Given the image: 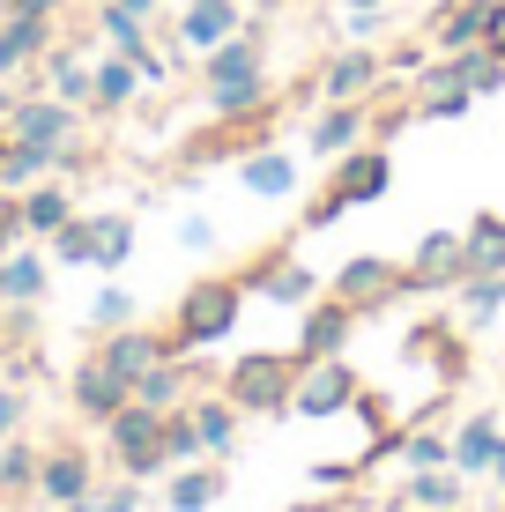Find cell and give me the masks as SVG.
Segmentation results:
<instances>
[{
    "label": "cell",
    "mask_w": 505,
    "mask_h": 512,
    "mask_svg": "<svg viewBox=\"0 0 505 512\" xmlns=\"http://www.w3.org/2000/svg\"><path fill=\"white\" fill-rule=\"evenodd\" d=\"M246 282H238V275H201L194 282V290H186L179 297V312H171V349H179V357H194V349H216L223 342V334H231L238 327V312H246Z\"/></svg>",
    "instance_id": "2"
},
{
    "label": "cell",
    "mask_w": 505,
    "mask_h": 512,
    "mask_svg": "<svg viewBox=\"0 0 505 512\" xmlns=\"http://www.w3.org/2000/svg\"><path fill=\"white\" fill-rule=\"evenodd\" d=\"M23 223H30V238H52L60 223H75V193H67L60 179L23 186Z\"/></svg>",
    "instance_id": "27"
},
{
    "label": "cell",
    "mask_w": 505,
    "mask_h": 512,
    "mask_svg": "<svg viewBox=\"0 0 505 512\" xmlns=\"http://www.w3.org/2000/svg\"><path fill=\"white\" fill-rule=\"evenodd\" d=\"M454 297H461L454 320L461 327H483V320H498V312H505V275H461Z\"/></svg>",
    "instance_id": "31"
},
{
    "label": "cell",
    "mask_w": 505,
    "mask_h": 512,
    "mask_svg": "<svg viewBox=\"0 0 505 512\" xmlns=\"http://www.w3.org/2000/svg\"><path fill=\"white\" fill-rule=\"evenodd\" d=\"M90 327H97V334H112V327H134V297L119 290V282H104V290H97V305H90Z\"/></svg>",
    "instance_id": "39"
},
{
    "label": "cell",
    "mask_w": 505,
    "mask_h": 512,
    "mask_svg": "<svg viewBox=\"0 0 505 512\" xmlns=\"http://www.w3.org/2000/svg\"><path fill=\"white\" fill-rule=\"evenodd\" d=\"M97 30H104V45L127 52V60H134V52H149V23H142V15H127V8H112V0H97Z\"/></svg>",
    "instance_id": "36"
},
{
    "label": "cell",
    "mask_w": 505,
    "mask_h": 512,
    "mask_svg": "<svg viewBox=\"0 0 505 512\" xmlns=\"http://www.w3.org/2000/svg\"><path fill=\"white\" fill-rule=\"evenodd\" d=\"M342 8H350V15H364V8H387V0H342Z\"/></svg>",
    "instance_id": "51"
},
{
    "label": "cell",
    "mask_w": 505,
    "mask_h": 512,
    "mask_svg": "<svg viewBox=\"0 0 505 512\" xmlns=\"http://www.w3.org/2000/svg\"><path fill=\"white\" fill-rule=\"evenodd\" d=\"M305 141H312V156H350L357 141H372V97L364 104H320V119L305 127Z\"/></svg>",
    "instance_id": "17"
},
{
    "label": "cell",
    "mask_w": 505,
    "mask_h": 512,
    "mask_svg": "<svg viewBox=\"0 0 505 512\" xmlns=\"http://www.w3.org/2000/svg\"><path fill=\"white\" fill-rule=\"evenodd\" d=\"M142 90H149L142 67H134L127 52H104V60H97V90H90V112H127Z\"/></svg>",
    "instance_id": "24"
},
{
    "label": "cell",
    "mask_w": 505,
    "mask_h": 512,
    "mask_svg": "<svg viewBox=\"0 0 505 512\" xmlns=\"http://www.w3.org/2000/svg\"><path fill=\"white\" fill-rule=\"evenodd\" d=\"M461 275H505V216L483 208V216L461 231Z\"/></svg>",
    "instance_id": "25"
},
{
    "label": "cell",
    "mask_w": 505,
    "mask_h": 512,
    "mask_svg": "<svg viewBox=\"0 0 505 512\" xmlns=\"http://www.w3.org/2000/svg\"><path fill=\"white\" fill-rule=\"evenodd\" d=\"M461 483H468V475H461L454 461H446V468H409V475H402V498L424 505V512H454V505H461Z\"/></svg>",
    "instance_id": "28"
},
{
    "label": "cell",
    "mask_w": 505,
    "mask_h": 512,
    "mask_svg": "<svg viewBox=\"0 0 505 512\" xmlns=\"http://www.w3.org/2000/svg\"><path fill=\"white\" fill-rule=\"evenodd\" d=\"M483 45H491V52H498V60H505V0H498V8H491V38H483Z\"/></svg>",
    "instance_id": "48"
},
{
    "label": "cell",
    "mask_w": 505,
    "mask_h": 512,
    "mask_svg": "<svg viewBox=\"0 0 505 512\" xmlns=\"http://www.w3.org/2000/svg\"><path fill=\"white\" fill-rule=\"evenodd\" d=\"M52 149H30V141H8V156H0V193H23V186H38L52 179Z\"/></svg>",
    "instance_id": "33"
},
{
    "label": "cell",
    "mask_w": 505,
    "mask_h": 512,
    "mask_svg": "<svg viewBox=\"0 0 505 512\" xmlns=\"http://www.w3.org/2000/svg\"><path fill=\"white\" fill-rule=\"evenodd\" d=\"M402 290H409V275H402V260H387V253H357V260H342V268L327 275V297H342V305H357V312H379Z\"/></svg>",
    "instance_id": "7"
},
{
    "label": "cell",
    "mask_w": 505,
    "mask_h": 512,
    "mask_svg": "<svg viewBox=\"0 0 505 512\" xmlns=\"http://www.w3.org/2000/svg\"><path fill=\"white\" fill-rule=\"evenodd\" d=\"M491 483H498V490H505V446H498V461H491Z\"/></svg>",
    "instance_id": "50"
},
{
    "label": "cell",
    "mask_w": 505,
    "mask_h": 512,
    "mask_svg": "<svg viewBox=\"0 0 505 512\" xmlns=\"http://www.w3.org/2000/svg\"><path fill=\"white\" fill-rule=\"evenodd\" d=\"M357 320H364V312L342 305V297H312V305H305V327H298V357H305V364H312V357H342V349H350V334H357Z\"/></svg>",
    "instance_id": "14"
},
{
    "label": "cell",
    "mask_w": 505,
    "mask_h": 512,
    "mask_svg": "<svg viewBox=\"0 0 505 512\" xmlns=\"http://www.w3.org/2000/svg\"><path fill=\"white\" fill-rule=\"evenodd\" d=\"M0 127H8L15 141H30V149H52V164L75 171L82 164V112L60 97H8V112H0Z\"/></svg>",
    "instance_id": "4"
},
{
    "label": "cell",
    "mask_w": 505,
    "mask_h": 512,
    "mask_svg": "<svg viewBox=\"0 0 505 512\" xmlns=\"http://www.w3.org/2000/svg\"><path fill=\"white\" fill-rule=\"evenodd\" d=\"M134 253V216H97V268H127Z\"/></svg>",
    "instance_id": "38"
},
{
    "label": "cell",
    "mask_w": 505,
    "mask_h": 512,
    "mask_svg": "<svg viewBox=\"0 0 505 512\" xmlns=\"http://www.w3.org/2000/svg\"><path fill=\"white\" fill-rule=\"evenodd\" d=\"M45 297V253H0V305H38Z\"/></svg>",
    "instance_id": "30"
},
{
    "label": "cell",
    "mask_w": 505,
    "mask_h": 512,
    "mask_svg": "<svg viewBox=\"0 0 505 512\" xmlns=\"http://www.w3.org/2000/svg\"><path fill=\"white\" fill-rule=\"evenodd\" d=\"M67 401H75V416H82V423H112V416L134 401V386L119 379L104 357H82L75 372H67Z\"/></svg>",
    "instance_id": "11"
},
{
    "label": "cell",
    "mask_w": 505,
    "mask_h": 512,
    "mask_svg": "<svg viewBox=\"0 0 505 512\" xmlns=\"http://www.w3.org/2000/svg\"><path fill=\"white\" fill-rule=\"evenodd\" d=\"M305 512H350V505H305Z\"/></svg>",
    "instance_id": "52"
},
{
    "label": "cell",
    "mask_w": 505,
    "mask_h": 512,
    "mask_svg": "<svg viewBox=\"0 0 505 512\" xmlns=\"http://www.w3.org/2000/svg\"><path fill=\"white\" fill-rule=\"evenodd\" d=\"M90 490H97L90 446H75V438L45 446V461H38V498H45V505H75V498H90Z\"/></svg>",
    "instance_id": "12"
},
{
    "label": "cell",
    "mask_w": 505,
    "mask_h": 512,
    "mask_svg": "<svg viewBox=\"0 0 505 512\" xmlns=\"http://www.w3.org/2000/svg\"><path fill=\"white\" fill-rule=\"evenodd\" d=\"M8 141H15V134H8V127H0V156H8Z\"/></svg>",
    "instance_id": "53"
},
{
    "label": "cell",
    "mask_w": 505,
    "mask_h": 512,
    "mask_svg": "<svg viewBox=\"0 0 505 512\" xmlns=\"http://www.w3.org/2000/svg\"><path fill=\"white\" fill-rule=\"evenodd\" d=\"M179 245H194V253H208V245H216V223H208V216H186V223H179Z\"/></svg>",
    "instance_id": "45"
},
{
    "label": "cell",
    "mask_w": 505,
    "mask_h": 512,
    "mask_svg": "<svg viewBox=\"0 0 505 512\" xmlns=\"http://www.w3.org/2000/svg\"><path fill=\"white\" fill-rule=\"evenodd\" d=\"M223 490H231L223 461H186V468L164 475V505L171 512H208V505H223Z\"/></svg>",
    "instance_id": "19"
},
{
    "label": "cell",
    "mask_w": 505,
    "mask_h": 512,
    "mask_svg": "<svg viewBox=\"0 0 505 512\" xmlns=\"http://www.w3.org/2000/svg\"><path fill=\"white\" fill-rule=\"evenodd\" d=\"M379 82H387V60H379L372 45H342V52H327L320 60V104H364V97H379Z\"/></svg>",
    "instance_id": "8"
},
{
    "label": "cell",
    "mask_w": 505,
    "mask_h": 512,
    "mask_svg": "<svg viewBox=\"0 0 505 512\" xmlns=\"http://www.w3.org/2000/svg\"><path fill=\"white\" fill-rule=\"evenodd\" d=\"M201 97H208L216 119H253V112H268V104H283L275 82H268V67H260V75H238V82H201Z\"/></svg>",
    "instance_id": "22"
},
{
    "label": "cell",
    "mask_w": 505,
    "mask_h": 512,
    "mask_svg": "<svg viewBox=\"0 0 505 512\" xmlns=\"http://www.w3.org/2000/svg\"><path fill=\"white\" fill-rule=\"evenodd\" d=\"M498 446H505L498 416H468L461 431H454V468H461V475H491V461H498Z\"/></svg>",
    "instance_id": "29"
},
{
    "label": "cell",
    "mask_w": 505,
    "mask_h": 512,
    "mask_svg": "<svg viewBox=\"0 0 505 512\" xmlns=\"http://www.w3.org/2000/svg\"><path fill=\"white\" fill-rule=\"evenodd\" d=\"M439 342H446V320H431V327H416V334H409V349H439ZM439 372H446V379H468V357H461V349H446Z\"/></svg>",
    "instance_id": "40"
},
{
    "label": "cell",
    "mask_w": 505,
    "mask_h": 512,
    "mask_svg": "<svg viewBox=\"0 0 505 512\" xmlns=\"http://www.w3.org/2000/svg\"><path fill=\"white\" fill-rule=\"evenodd\" d=\"M164 461H171V468L201 461V431H194V409H164Z\"/></svg>",
    "instance_id": "37"
},
{
    "label": "cell",
    "mask_w": 505,
    "mask_h": 512,
    "mask_svg": "<svg viewBox=\"0 0 505 512\" xmlns=\"http://www.w3.org/2000/svg\"><path fill=\"white\" fill-rule=\"evenodd\" d=\"M238 282H246L253 297H268V305H312V297H320V275L298 268V260H290V245H268V253H260Z\"/></svg>",
    "instance_id": "10"
},
{
    "label": "cell",
    "mask_w": 505,
    "mask_h": 512,
    "mask_svg": "<svg viewBox=\"0 0 505 512\" xmlns=\"http://www.w3.org/2000/svg\"><path fill=\"white\" fill-rule=\"evenodd\" d=\"M491 8L498 0H446L439 15H431V52H468L491 38Z\"/></svg>",
    "instance_id": "18"
},
{
    "label": "cell",
    "mask_w": 505,
    "mask_h": 512,
    "mask_svg": "<svg viewBox=\"0 0 505 512\" xmlns=\"http://www.w3.org/2000/svg\"><path fill=\"white\" fill-rule=\"evenodd\" d=\"M45 90L60 97V104H75V112H90L97 67H90V60H75V52H67V45H52V52H45Z\"/></svg>",
    "instance_id": "26"
},
{
    "label": "cell",
    "mask_w": 505,
    "mask_h": 512,
    "mask_svg": "<svg viewBox=\"0 0 505 512\" xmlns=\"http://www.w3.org/2000/svg\"><path fill=\"white\" fill-rule=\"evenodd\" d=\"M387 186H394V156H387V141H357L350 156H335V179H327V186L305 201V231H327L335 216H350V208L379 201Z\"/></svg>",
    "instance_id": "1"
},
{
    "label": "cell",
    "mask_w": 505,
    "mask_h": 512,
    "mask_svg": "<svg viewBox=\"0 0 505 512\" xmlns=\"http://www.w3.org/2000/svg\"><path fill=\"white\" fill-rule=\"evenodd\" d=\"M201 379H208V364H201V357H179V349H171L164 364H149V372L134 379V401H142V409H186Z\"/></svg>",
    "instance_id": "16"
},
{
    "label": "cell",
    "mask_w": 505,
    "mask_h": 512,
    "mask_svg": "<svg viewBox=\"0 0 505 512\" xmlns=\"http://www.w3.org/2000/svg\"><path fill=\"white\" fill-rule=\"evenodd\" d=\"M238 30H246V8H238V0H186L179 23H171V45L216 52L223 38H238Z\"/></svg>",
    "instance_id": "13"
},
{
    "label": "cell",
    "mask_w": 505,
    "mask_h": 512,
    "mask_svg": "<svg viewBox=\"0 0 505 512\" xmlns=\"http://www.w3.org/2000/svg\"><path fill=\"white\" fill-rule=\"evenodd\" d=\"M104 453L119 461V475H134V483H149V475H164V409H142V401H127L112 423H104Z\"/></svg>",
    "instance_id": "5"
},
{
    "label": "cell",
    "mask_w": 505,
    "mask_h": 512,
    "mask_svg": "<svg viewBox=\"0 0 505 512\" xmlns=\"http://www.w3.org/2000/svg\"><path fill=\"white\" fill-rule=\"evenodd\" d=\"M134 67H142V82H171V52H134Z\"/></svg>",
    "instance_id": "46"
},
{
    "label": "cell",
    "mask_w": 505,
    "mask_h": 512,
    "mask_svg": "<svg viewBox=\"0 0 505 512\" xmlns=\"http://www.w3.org/2000/svg\"><path fill=\"white\" fill-rule=\"evenodd\" d=\"M8 8H38V15H67L75 0H8Z\"/></svg>",
    "instance_id": "49"
},
{
    "label": "cell",
    "mask_w": 505,
    "mask_h": 512,
    "mask_svg": "<svg viewBox=\"0 0 505 512\" xmlns=\"http://www.w3.org/2000/svg\"><path fill=\"white\" fill-rule=\"evenodd\" d=\"M23 238H30V223H23V193H0V253H15Z\"/></svg>",
    "instance_id": "42"
},
{
    "label": "cell",
    "mask_w": 505,
    "mask_h": 512,
    "mask_svg": "<svg viewBox=\"0 0 505 512\" xmlns=\"http://www.w3.org/2000/svg\"><path fill=\"white\" fill-rule=\"evenodd\" d=\"M298 372H305V357L298 349H246V357L223 372V394L238 401L246 416H290V394H298Z\"/></svg>",
    "instance_id": "3"
},
{
    "label": "cell",
    "mask_w": 505,
    "mask_h": 512,
    "mask_svg": "<svg viewBox=\"0 0 505 512\" xmlns=\"http://www.w3.org/2000/svg\"><path fill=\"white\" fill-rule=\"evenodd\" d=\"M0 112H8V82H0Z\"/></svg>",
    "instance_id": "54"
},
{
    "label": "cell",
    "mask_w": 505,
    "mask_h": 512,
    "mask_svg": "<svg viewBox=\"0 0 505 512\" xmlns=\"http://www.w3.org/2000/svg\"><path fill=\"white\" fill-rule=\"evenodd\" d=\"M90 498H97V512H142V483H134V475H119V483L90 490Z\"/></svg>",
    "instance_id": "41"
},
{
    "label": "cell",
    "mask_w": 505,
    "mask_h": 512,
    "mask_svg": "<svg viewBox=\"0 0 505 512\" xmlns=\"http://www.w3.org/2000/svg\"><path fill=\"white\" fill-rule=\"evenodd\" d=\"M238 179H246V193H260V201H290L298 193V164H290V149H253L246 164H238Z\"/></svg>",
    "instance_id": "23"
},
{
    "label": "cell",
    "mask_w": 505,
    "mask_h": 512,
    "mask_svg": "<svg viewBox=\"0 0 505 512\" xmlns=\"http://www.w3.org/2000/svg\"><path fill=\"white\" fill-rule=\"evenodd\" d=\"M38 461H45V453L15 431L8 446H0V498H30V490H38Z\"/></svg>",
    "instance_id": "32"
},
{
    "label": "cell",
    "mask_w": 505,
    "mask_h": 512,
    "mask_svg": "<svg viewBox=\"0 0 505 512\" xmlns=\"http://www.w3.org/2000/svg\"><path fill=\"white\" fill-rule=\"evenodd\" d=\"M379 446L402 453L409 468H446V461H454V438H446V431H409V438H402V431H387Z\"/></svg>",
    "instance_id": "34"
},
{
    "label": "cell",
    "mask_w": 505,
    "mask_h": 512,
    "mask_svg": "<svg viewBox=\"0 0 505 512\" xmlns=\"http://www.w3.org/2000/svg\"><path fill=\"white\" fill-rule=\"evenodd\" d=\"M112 8H127V15H142V23H156V15H164V0H112Z\"/></svg>",
    "instance_id": "47"
},
{
    "label": "cell",
    "mask_w": 505,
    "mask_h": 512,
    "mask_svg": "<svg viewBox=\"0 0 505 512\" xmlns=\"http://www.w3.org/2000/svg\"><path fill=\"white\" fill-rule=\"evenodd\" d=\"M312 483H320V490H350L357 483V461H320V468H312Z\"/></svg>",
    "instance_id": "44"
},
{
    "label": "cell",
    "mask_w": 505,
    "mask_h": 512,
    "mask_svg": "<svg viewBox=\"0 0 505 512\" xmlns=\"http://www.w3.org/2000/svg\"><path fill=\"white\" fill-rule=\"evenodd\" d=\"M52 45H60V38H52V15H38V8H8V15H0V82H15V75H30V67H45Z\"/></svg>",
    "instance_id": "9"
},
{
    "label": "cell",
    "mask_w": 505,
    "mask_h": 512,
    "mask_svg": "<svg viewBox=\"0 0 505 512\" xmlns=\"http://www.w3.org/2000/svg\"><path fill=\"white\" fill-rule=\"evenodd\" d=\"M186 409H194L201 453H208V461H231V446H238V423H246V409H238L231 394H194Z\"/></svg>",
    "instance_id": "20"
},
{
    "label": "cell",
    "mask_w": 505,
    "mask_h": 512,
    "mask_svg": "<svg viewBox=\"0 0 505 512\" xmlns=\"http://www.w3.org/2000/svg\"><path fill=\"white\" fill-rule=\"evenodd\" d=\"M97 357H104L119 379L134 386V379L149 372V364H164V357H171V334H164V327H142V320H134V327H112V334H104V342H97Z\"/></svg>",
    "instance_id": "15"
},
{
    "label": "cell",
    "mask_w": 505,
    "mask_h": 512,
    "mask_svg": "<svg viewBox=\"0 0 505 512\" xmlns=\"http://www.w3.org/2000/svg\"><path fill=\"white\" fill-rule=\"evenodd\" d=\"M357 372L342 357H312L305 372H298V394H290V416H305V423H327V416H342V409H357Z\"/></svg>",
    "instance_id": "6"
},
{
    "label": "cell",
    "mask_w": 505,
    "mask_h": 512,
    "mask_svg": "<svg viewBox=\"0 0 505 512\" xmlns=\"http://www.w3.org/2000/svg\"><path fill=\"white\" fill-rule=\"evenodd\" d=\"M402 275H409V290H454L461 282V231H431Z\"/></svg>",
    "instance_id": "21"
},
{
    "label": "cell",
    "mask_w": 505,
    "mask_h": 512,
    "mask_svg": "<svg viewBox=\"0 0 505 512\" xmlns=\"http://www.w3.org/2000/svg\"><path fill=\"white\" fill-rule=\"evenodd\" d=\"M52 260L60 268H97V216H75L52 231Z\"/></svg>",
    "instance_id": "35"
},
{
    "label": "cell",
    "mask_w": 505,
    "mask_h": 512,
    "mask_svg": "<svg viewBox=\"0 0 505 512\" xmlns=\"http://www.w3.org/2000/svg\"><path fill=\"white\" fill-rule=\"evenodd\" d=\"M15 431H23V386H8V379H0V446H8Z\"/></svg>",
    "instance_id": "43"
}]
</instances>
